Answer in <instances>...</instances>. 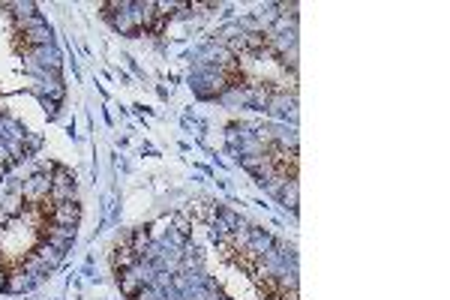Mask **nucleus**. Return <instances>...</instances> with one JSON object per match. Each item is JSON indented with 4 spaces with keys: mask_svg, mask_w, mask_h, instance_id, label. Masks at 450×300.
Returning a JSON list of instances; mask_svg holds the SVG:
<instances>
[{
    "mask_svg": "<svg viewBox=\"0 0 450 300\" xmlns=\"http://www.w3.org/2000/svg\"><path fill=\"white\" fill-rule=\"evenodd\" d=\"M6 279H9V270H6L4 264H0V291L6 289Z\"/></svg>",
    "mask_w": 450,
    "mask_h": 300,
    "instance_id": "f03ea898",
    "label": "nucleus"
},
{
    "mask_svg": "<svg viewBox=\"0 0 450 300\" xmlns=\"http://www.w3.org/2000/svg\"><path fill=\"white\" fill-rule=\"evenodd\" d=\"M78 219H81V207H78V202H76V198H69V202L54 205V217H51V225L72 228V232H76Z\"/></svg>",
    "mask_w": 450,
    "mask_h": 300,
    "instance_id": "f257e3e1",
    "label": "nucleus"
}]
</instances>
